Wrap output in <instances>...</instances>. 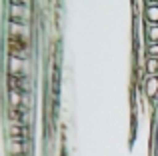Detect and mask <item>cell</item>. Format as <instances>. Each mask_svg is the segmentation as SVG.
<instances>
[{"label":"cell","instance_id":"277c9868","mask_svg":"<svg viewBox=\"0 0 158 156\" xmlns=\"http://www.w3.org/2000/svg\"><path fill=\"white\" fill-rule=\"evenodd\" d=\"M146 44H158V24H146Z\"/></svg>","mask_w":158,"mask_h":156},{"label":"cell","instance_id":"3957f363","mask_svg":"<svg viewBox=\"0 0 158 156\" xmlns=\"http://www.w3.org/2000/svg\"><path fill=\"white\" fill-rule=\"evenodd\" d=\"M142 20L144 24H158V2H146Z\"/></svg>","mask_w":158,"mask_h":156},{"label":"cell","instance_id":"6da1fadb","mask_svg":"<svg viewBox=\"0 0 158 156\" xmlns=\"http://www.w3.org/2000/svg\"><path fill=\"white\" fill-rule=\"evenodd\" d=\"M26 64L28 60L8 56L6 58V76H16V78H26Z\"/></svg>","mask_w":158,"mask_h":156},{"label":"cell","instance_id":"5b68a950","mask_svg":"<svg viewBox=\"0 0 158 156\" xmlns=\"http://www.w3.org/2000/svg\"><path fill=\"white\" fill-rule=\"evenodd\" d=\"M144 72H146V76H158V58H146Z\"/></svg>","mask_w":158,"mask_h":156},{"label":"cell","instance_id":"7a4b0ae2","mask_svg":"<svg viewBox=\"0 0 158 156\" xmlns=\"http://www.w3.org/2000/svg\"><path fill=\"white\" fill-rule=\"evenodd\" d=\"M142 90V98L148 102H154L158 98V76H146L140 84Z\"/></svg>","mask_w":158,"mask_h":156}]
</instances>
